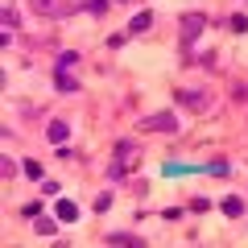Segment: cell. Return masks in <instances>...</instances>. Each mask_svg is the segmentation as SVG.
I'll return each mask as SVG.
<instances>
[{"label": "cell", "instance_id": "obj_1", "mask_svg": "<svg viewBox=\"0 0 248 248\" xmlns=\"http://www.w3.org/2000/svg\"><path fill=\"white\" fill-rule=\"evenodd\" d=\"M137 133H166V137H174L178 133V116L174 112H153V116H145V120L137 124Z\"/></svg>", "mask_w": 248, "mask_h": 248}, {"label": "cell", "instance_id": "obj_2", "mask_svg": "<svg viewBox=\"0 0 248 248\" xmlns=\"http://www.w3.org/2000/svg\"><path fill=\"white\" fill-rule=\"evenodd\" d=\"M207 25H211V17H207V13H186V17H182V50H190Z\"/></svg>", "mask_w": 248, "mask_h": 248}, {"label": "cell", "instance_id": "obj_3", "mask_svg": "<svg viewBox=\"0 0 248 248\" xmlns=\"http://www.w3.org/2000/svg\"><path fill=\"white\" fill-rule=\"evenodd\" d=\"M104 244H120V248H145V240L141 236H133V232H108V236H104Z\"/></svg>", "mask_w": 248, "mask_h": 248}, {"label": "cell", "instance_id": "obj_4", "mask_svg": "<svg viewBox=\"0 0 248 248\" xmlns=\"http://www.w3.org/2000/svg\"><path fill=\"white\" fill-rule=\"evenodd\" d=\"M66 137H71L66 120H50V124H46V141H50V145H66Z\"/></svg>", "mask_w": 248, "mask_h": 248}, {"label": "cell", "instance_id": "obj_5", "mask_svg": "<svg viewBox=\"0 0 248 248\" xmlns=\"http://www.w3.org/2000/svg\"><path fill=\"white\" fill-rule=\"evenodd\" d=\"M54 215H58L62 223H75L79 219V203H75V199H58V203H54Z\"/></svg>", "mask_w": 248, "mask_h": 248}, {"label": "cell", "instance_id": "obj_6", "mask_svg": "<svg viewBox=\"0 0 248 248\" xmlns=\"http://www.w3.org/2000/svg\"><path fill=\"white\" fill-rule=\"evenodd\" d=\"M219 211L228 215V219H240V215H244V199H240V195H228V199H219Z\"/></svg>", "mask_w": 248, "mask_h": 248}, {"label": "cell", "instance_id": "obj_7", "mask_svg": "<svg viewBox=\"0 0 248 248\" xmlns=\"http://www.w3.org/2000/svg\"><path fill=\"white\" fill-rule=\"evenodd\" d=\"M54 87H58L62 95H75V91H79V79L66 75V71H54Z\"/></svg>", "mask_w": 248, "mask_h": 248}, {"label": "cell", "instance_id": "obj_8", "mask_svg": "<svg viewBox=\"0 0 248 248\" xmlns=\"http://www.w3.org/2000/svg\"><path fill=\"white\" fill-rule=\"evenodd\" d=\"M37 13H42V17H62V13H71V4H58V0H37Z\"/></svg>", "mask_w": 248, "mask_h": 248}, {"label": "cell", "instance_id": "obj_9", "mask_svg": "<svg viewBox=\"0 0 248 248\" xmlns=\"http://www.w3.org/2000/svg\"><path fill=\"white\" fill-rule=\"evenodd\" d=\"M58 215H54V219H46V215H37V223H33V232H37V236H58Z\"/></svg>", "mask_w": 248, "mask_h": 248}, {"label": "cell", "instance_id": "obj_10", "mask_svg": "<svg viewBox=\"0 0 248 248\" xmlns=\"http://www.w3.org/2000/svg\"><path fill=\"white\" fill-rule=\"evenodd\" d=\"M178 104H186V108H203V104H207V91H178Z\"/></svg>", "mask_w": 248, "mask_h": 248}, {"label": "cell", "instance_id": "obj_11", "mask_svg": "<svg viewBox=\"0 0 248 248\" xmlns=\"http://www.w3.org/2000/svg\"><path fill=\"white\" fill-rule=\"evenodd\" d=\"M145 29H153V13H137L128 21V33H145Z\"/></svg>", "mask_w": 248, "mask_h": 248}, {"label": "cell", "instance_id": "obj_12", "mask_svg": "<svg viewBox=\"0 0 248 248\" xmlns=\"http://www.w3.org/2000/svg\"><path fill=\"white\" fill-rule=\"evenodd\" d=\"M203 170H207V174H211V178H228V174H232V161H223V157H215V161H207Z\"/></svg>", "mask_w": 248, "mask_h": 248}, {"label": "cell", "instance_id": "obj_13", "mask_svg": "<svg viewBox=\"0 0 248 248\" xmlns=\"http://www.w3.org/2000/svg\"><path fill=\"white\" fill-rule=\"evenodd\" d=\"M75 62H79V50H62V54H58V62H54V71H71Z\"/></svg>", "mask_w": 248, "mask_h": 248}, {"label": "cell", "instance_id": "obj_14", "mask_svg": "<svg viewBox=\"0 0 248 248\" xmlns=\"http://www.w3.org/2000/svg\"><path fill=\"white\" fill-rule=\"evenodd\" d=\"M21 170H25V178H33V182H42V178H46L42 161H33V157H29V161H21Z\"/></svg>", "mask_w": 248, "mask_h": 248}, {"label": "cell", "instance_id": "obj_15", "mask_svg": "<svg viewBox=\"0 0 248 248\" xmlns=\"http://www.w3.org/2000/svg\"><path fill=\"white\" fill-rule=\"evenodd\" d=\"M83 9H87L91 17H104V13L112 9V0H83Z\"/></svg>", "mask_w": 248, "mask_h": 248}, {"label": "cell", "instance_id": "obj_16", "mask_svg": "<svg viewBox=\"0 0 248 248\" xmlns=\"http://www.w3.org/2000/svg\"><path fill=\"white\" fill-rule=\"evenodd\" d=\"M42 207H46L42 199H29V203L21 207V215H25V219H37V215H42Z\"/></svg>", "mask_w": 248, "mask_h": 248}, {"label": "cell", "instance_id": "obj_17", "mask_svg": "<svg viewBox=\"0 0 248 248\" xmlns=\"http://www.w3.org/2000/svg\"><path fill=\"white\" fill-rule=\"evenodd\" d=\"M161 174H166V178H178V174H190V166H182V161H166Z\"/></svg>", "mask_w": 248, "mask_h": 248}, {"label": "cell", "instance_id": "obj_18", "mask_svg": "<svg viewBox=\"0 0 248 248\" xmlns=\"http://www.w3.org/2000/svg\"><path fill=\"white\" fill-rule=\"evenodd\" d=\"M124 178H128V166H108V182H124Z\"/></svg>", "mask_w": 248, "mask_h": 248}, {"label": "cell", "instance_id": "obj_19", "mask_svg": "<svg viewBox=\"0 0 248 248\" xmlns=\"http://www.w3.org/2000/svg\"><path fill=\"white\" fill-rule=\"evenodd\" d=\"M0 17H4V29H17V25H21L17 9H9V4H4V13H0Z\"/></svg>", "mask_w": 248, "mask_h": 248}, {"label": "cell", "instance_id": "obj_20", "mask_svg": "<svg viewBox=\"0 0 248 248\" xmlns=\"http://www.w3.org/2000/svg\"><path fill=\"white\" fill-rule=\"evenodd\" d=\"M228 25H232V29H236V33H248V17H244V13H236V17H232V21H228Z\"/></svg>", "mask_w": 248, "mask_h": 248}, {"label": "cell", "instance_id": "obj_21", "mask_svg": "<svg viewBox=\"0 0 248 248\" xmlns=\"http://www.w3.org/2000/svg\"><path fill=\"white\" fill-rule=\"evenodd\" d=\"M0 174L13 178V174H17V161H13V157H0Z\"/></svg>", "mask_w": 248, "mask_h": 248}, {"label": "cell", "instance_id": "obj_22", "mask_svg": "<svg viewBox=\"0 0 248 248\" xmlns=\"http://www.w3.org/2000/svg\"><path fill=\"white\" fill-rule=\"evenodd\" d=\"M190 211H211V199H203V195H195V199H190Z\"/></svg>", "mask_w": 248, "mask_h": 248}, {"label": "cell", "instance_id": "obj_23", "mask_svg": "<svg viewBox=\"0 0 248 248\" xmlns=\"http://www.w3.org/2000/svg\"><path fill=\"white\" fill-rule=\"evenodd\" d=\"M58 190H62V186L54 182V178H42V195H46V199H50V195H58Z\"/></svg>", "mask_w": 248, "mask_h": 248}, {"label": "cell", "instance_id": "obj_24", "mask_svg": "<svg viewBox=\"0 0 248 248\" xmlns=\"http://www.w3.org/2000/svg\"><path fill=\"white\" fill-rule=\"evenodd\" d=\"M124 42H128V29H124V33H112V37H108V50H120Z\"/></svg>", "mask_w": 248, "mask_h": 248}, {"label": "cell", "instance_id": "obj_25", "mask_svg": "<svg viewBox=\"0 0 248 248\" xmlns=\"http://www.w3.org/2000/svg\"><path fill=\"white\" fill-rule=\"evenodd\" d=\"M91 207H95V211H99V215H104V211H108V207H112V195H95V203H91Z\"/></svg>", "mask_w": 248, "mask_h": 248}, {"label": "cell", "instance_id": "obj_26", "mask_svg": "<svg viewBox=\"0 0 248 248\" xmlns=\"http://www.w3.org/2000/svg\"><path fill=\"white\" fill-rule=\"evenodd\" d=\"M161 219H170V223L182 219V207H166V211H161Z\"/></svg>", "mask_w": 248, "mask_h": 248}, {"label": "cell", "instance_id": "obj_27", "mask_svg": "<svg viewBox=\"0 0 248 248\" xmlns=\"http://www.w3.org/2000/svg\"><path fill=\"white\" fill-rule=\"evenodd\" d=\"M116 4H124V0H116Z\"/></svg>", "mask_w": 248, "mask_h": 248}]
</instances>
